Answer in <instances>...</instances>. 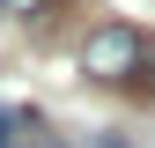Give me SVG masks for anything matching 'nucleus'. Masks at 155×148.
Masks as SVG:
<instances>
[{"label":"nucleus","mask_w":155,"mask_h":148,"mask_svg":"<svg viewBox=\"0 0 155 148\" xmlns=\"http://www.w3.org/2000/svg\"><path fill=\"white\" fill-rule=\"evenodd\" d=\"M140 45H148V37L133 30V22H104V30H89V45H81V74H89V82L126 89L133 67H140Z\"/></svg>","instance_id":"nucleus-1"},{"label":"nucleus","mask_w":155,"mask_h":148,"mask_svg":"<svg viewBox=\"0 0 155 148\" xmlns=\"http://www.w3.org/2000/svg\"><path fill=\"white\" fill-rule=\"evenodd\" d=\"M0 8H8V15H37L45 0H0Z\"/></svg>","instance_id":"nucleus-4"},{"label":"nucleus","mask_w":155,"mask_h":148,"mask_svg":"<svg viewBox=\"0 0 155 148\" xmlns=\"http://www.w3.org/2000/svg\"><path fill=\"white\" fill-rule=\"evenodd\" d=\"M89 148H133V141H118V133H96V141H89Z\"/></svg>","instance_id":"nucleus-5"},{"label":"nucleus","mask_w":155,"mask_h":148,"mask_svg":"<svg viewBox=\"0 0 155 148\" xmlns=\"http://www.w3.org/2000/svg\"><path fill=\"white\" fill-rule=\"evenodd\" d=\"M126 89H140V96H155V37L140 45V67H133V82H126Z\"/></svg>","instance_id":"nucleus-3"},{"label":"nucleus","mask_w":155,"mask_h":148,"mask_svg":"<svg viewBox=\"0 0 155 148\" xmlns=\"http://www.w3.org/2000/svg\"><path fill=\"white\" fill-rule=\"evenodd\" d=\"M22 133H30V111L0 104V148H22Z\"/></svg>","instance_id":"nucleus-2"}]
</instances>
